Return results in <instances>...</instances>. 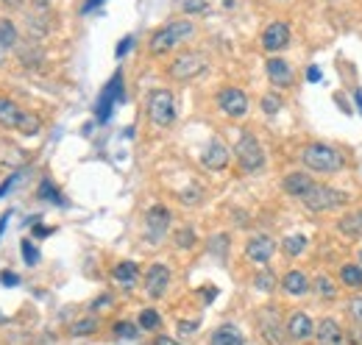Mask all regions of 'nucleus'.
<instances>
[{"label": "nucleus", "mask_w": 362, "mask_h": 345, "mask_svg": "<svg viewBox=\"0 0 362 345\" xmlns=\"http://www.w3.org/2000/svg\"><path fill=\"white\" fill-rule=\"evenodd\" d=\"M196 37V23L190 17H181V20H170L167 26H162L150 42H148V53L150 56H164L170 51H175L178 45H184L187 39Z\"/></svg>", "instance_id": "1"}, {"label": "nucleus", "mask_w": 362, "mask_h": 345, "mask_svg": "<svg viewBox=\"0 0 362 345\" xmlns=\"http://www.w3.org/2000/svg\"><path fill=\"white\" fill-rule=\"evenodd\" d=\"M301 164L312 172H337L343 170L345 164V156L334 148V145H326V142H309L304 150H301Z\"/></svg>", "instance_id": "2"}, {"label": "nucleus", "mask_w": 362, "mask_h": 345, "mask_svg": "<svg viewBox=\"0 0 362 345\" xmlns=\"http://www.w3.org/2000/svg\"><path fill=\"white\" fill-rule=\"evenodd\" d=\"M301 204H304V209L320 215V212H334V209L345 206V204H348V195L340 193V190H334V187H329V184H315V182H312V187L301 195Z\"/></svg>", "instance_id": "3"}, {"label": "nucleus", "mask_w": 362, "mask_h": 345, "mask_svg": "<svg viewBox=\"0 0 362 345\" xmlns=\"http://www.w3.org/2000/svg\"><path fill=\"white\" fill-rule=\"evenodd\" d=\"M145 109H148V120H150L153 125H159V128L173 125L175 117H178L175 98H173L170 89H153V92L148 95V106H145Z\"/></svg>", "instance_id": "4"}, {"label": "nucleus", "mask_w": 362, "mask_h": 345, "mask_svg": "<svg viewBox=\"0 0 362 345\" xmlns=\"http://www.w3.org/2000/svg\"><path fill=\"white\" fill-rule=\"evenodd\" d=\"M234 159H237V164H240L243 172H257V170H262V164H265V150H262L259 139H257L251 131H243V134H240V139H237V145H234Z\"/></svg>", "instance_id": "5"}, {"label": "nucleus", "mask_w": 362, "mask_h": 345, "mask_svg": "<svg viewBox=\"0 0 362 345\" xmlns=\"http://www.w3.org/2000/svg\"><path fill=\"white\" fill-rule=\"evenodd\" d=\"M207 67H209V59H207L204 53L187 51V53H178V56L170 62L167 76H170L173 81H193V78H198Z\"/></svg>", "instance_id": "6"}, {"label": "nucleus", "mask_w": 362, "mask_h": 345, "mask_svg": "<svg viewBox=\"0 0 362 345\" xmlns=\"http://www.w3.org/2000/svg\"><path fill=\"white\" fill-rule=\"evenodd\" d=\"M123 98H126V92H123V73H114L112 81L103 87L98 103H95V117H98V123H106V120L112 117L114 106H117Z\"/></svg>", "instance_id": "7"}, {"label": "nucleus", "mask_w": 362, "mask_h": 345, "mask_svg": "<svg viewBox=\"0 0 362 345\" xmlns=\"http://www.w3.org/2000/svg\"><path fill=\"white\" fill-rule=\"evenodd\" d=\"M218 106H221V112L226 117L240 120V117L248 114V95L243 89H237V87H223L218 92Z\"/></svg>", "instance_id": "8"}, {"label": "nucleus", "mask_w": 362, "mask_h": 345, "mask_svg": "<svg viewBox=\"0 0 362 345\" xmlns=\"http://www.w3.org/2000/svg\"><path fill=\"white\" fill-rule=\"evenodd\" d=\"M257 323H259V331H262V337L268 339V345H284V326H282L279 312H276L273 306L259 309Z\"/></svg>", "instance_id": "9"}, {"label": "nucleus", "mask_w": 362, "mask_h": 345, "mask_svg": "<svg viewBox=\"0 0 362 345\" xmlns=\"http://www.w3.org/2000/svg\"><path fill=\"white\" fill-rule=\"evenodd\" d=\"M290 45V26L284 20H273L265 31H262V51L265 53H279Z\"/></svg>", "instance_id": "10"}, {"label": "nucleus", "mask_w": 362, "mask_h": 345, "mask_svg": "<svg viewBox=\"0 0 362 345\" xmlns=\"http://www.w3.org/2000/svg\"><path fill=\"white\" fill-rule=\"evenodd\" d=\"M167 287H170V267L162 265V262L150 265L148 273H145V292H148V298H162L167 292Z\"/></svg>", "instance_id": "11"}, {"label": "nucleus", "mask_w": 362, "mask_h": 345, "mask_svg": "<svg viewBox=\"0 0 362 345\" xmlns=\"http://www.w3.org/2000/svg\"><path fill=\"white\" fill-rule=\"evenodd\" d=\"M229 159H232V153H229V148H226L221 139H209V145H207L204 153H201V164H204L207 170H212V172L226 170V167H229Z\"/></svg>", "instance_id": "12"}, {"label": "nucleus", "mask_w": 362, "mask_h": 345, "mask_svg": "<svg viewBox=\"0 0 362 345\" xmlns=\"http://www.w3.org/2000/svg\"><path fill=\"white\" fill-rule=\"evenodd\" d=\"M273 254H276V242L268 234H257L245 242V256L257 265H268L273 259Z\"/></svg>", "instance_id": "13"}, {"label": "nucleus", "mask_w": 362, "mask_h": 345, "mask_svg": "<svg viewBox=\"0 0 362 345\" xmlns=\"http://www.w3.org/2000/svg\"><path fill=\"white\" fill-rule=\"evenodd\" d=\"M265 73H268L270 84H273V87H279V89H287V87H293V81H295L293 67H290L284 59H279V56H270V59H268Z\"/></svg>", "instance_id": "14"}, {"label": "nucleus", "mask_w": 362, "mask_h": 345, "mask_svg": "<svg viewBox=\"0 0 362 345\" xmlns=\"http://www.w3.org/2000/svg\"><path fill=\"white\" fill-rule=\"evenodd\" d=\"M287 337L295 339V342H304L309 337H315V323L307 312H293L287 317Z\"/></svg>", "instance_id": "15"}, {"label": "nucleus", "mask_w": 362, "mask_h": 345, "mask_svg": "<svg viewBox=\"0 0 362 345\" xmlns=\"http://www.w3.org/2000/svg\"><path fill=\"white\" fill-rule=\"evenodd\" d=\"M315 339H318V345H343V328H340V323L331 320V317H323L315 326Z\"/></svg>", "instance_id": "16"}, {"label": "nucleus", "mask_w": 362, "mask_h": 345, "mask_svg": "<svg viewBox=\"0 0 362 345\" xmlns=\"http://www.w3.org/2000/svg\"><path fill=\"white\" fill-rule=\"evenodd\" d=\"M145 223H148V231L153 240L164 237V231L170 229V212L164 206H150L148 215H145Z\"/></svg>", "instance_id": "17"}, {"label": "nucleus", "mask_w": 362, "mask_h": 345, "mask_svg": "<svg viewBox=\"0 0 362 345\" xmlns=\"http://www.w3.org/2000/svg\"><path fill=\"white\" fill-rule=\"evenodd\" d=\"M282 290H284L287 295H293V298H301V295H307V292L312 290V281L307 278V273L290 270V273H284V278H282Z\"/></svg>", "instance_id": "18"}, {"label": "nucleus", "mask_w": 362, "mask_h": 345, "mask_svg": "<svg viewBox=\"0 0 362 345\" xmlns=\"http://www.w3.org/2000/svg\"><path fill=\"white\" fill-rule=\"evenodd\" d=\"M23 112L12 98H0V128H9V131H17L20 120H23Z\"/></svg>", "instance_id": "19"}, {"label": "nucleus", "mask_w": 362, "mask_h": 345, "mask_svg": "<svg viewBox=\"0 0 362 345\" xmlns=\"http://www.w3.org/2000/svg\"><path fill=\"white\" fill-rule=\"evenodd\" d=\"M209 345H245V337H243V331H240L237 326L223 323V326H218V328L212 331Z\"/></svg>", "instance_id": "20"}, {"label": "nucleus", "mask_w": 362, "mask_h": 345, "mask_svg": "<svg viewBox=\"0 0 362 345\" xmlns=\"http://www.w3.org/2000/svg\"><path fill=\"white\" fill-rule=\"evenodd\" d=\"M17 28L12 20H0V64H6L9 53L17 48Z\"/></svg>", "instance_id": "21"}, {"label": "nucleus", "mask_w": 362, "mask_h": 345, "mask_svg": "<svg viewBox=\"0 0 362 345\" xmlns=\"http://www.w3.org/2000/svg\"><path fill=\"white\" fill-rule=\"evenodd\" d=\"M337 229H340L343 237H348V240H359V237H362V209H356V212H345V215L337 220Z\"/></svg>", "instance_id": "22"}, {"label": "nucleus", "mask_w": 362, "mask_h": 345, "mask_svg": "<svg viewBox=\"0 0 362 345\" xmlns=\"http://www.w3.org/2000/svg\"><path fill=\"white\" fill-rule=\"evenodd\" d=\"M112 278H114L123 290H131V287L137 284V278H139V267H137L134 262H117L114 270H112Z\"/></svg>", "instance_id": "23"}, {"label": "nucleus", "mask_w": 362, "mask_h": 345, "mask_svg": "<svg viewBox=\"0 0 362 345\" xmlns=\"http://www.w3.org/2000/svg\"><path fill=\"white\" fill-rule=\"evenodd\" d=\"M309 187H312V179L307 176V172H290V176H284V182H282V190L293 198H301Z\"/></svg>", "instance_id": "24"}, {"label": "nucleus", "mask_w": 362, "mask_h": 345, "mask_svg": "<svg viewBox=\"0 0 362 345\" xmlns=\"http://www.w3.org/2000/svg\"><path fill=\"white\" fill-rule=\"evenodd\" d=\"M340 281H343L348 290H362V265L345 262V265L340 267Z\"/></svg>", "instance_id": "25"}, {"label": "nucleus", "mask_w": 362, "mask_h": 345, "mask_svg": "<svg viewBox=\"0 0 362 345\" xmlns=\"http://www.w3.org/2000/svg\"><path fill=\"white\" fill-rule=\"evenodd\" d=\"M307 245H309V242H307V237H304V234H290V237H284V242H282L284 254H287V256H293V259H295V256H301V254L307 251Z\"/></svg>", "instance_id": "26"}, {"label": "nucleus", "mask_w": 362, "mask_h": 345, "mask_svg": "<svg viewBox=\"0 0 362 345\" xmlns=\"http://www.w3.org/2000/svg\"><path fill=\"white\" fill-rule=\"evenodd\" d=\"M17 131L26 134V136H37V134L42 131V120H40L34 112H23V120H20Z\"/></svg>", "instance_id": "27"}, {"label": "nucleus", "mask_w": 362, "mask_h": 345, "mask_svg": "<svg viewBox=\"0 0 362 345\" xmlns=\"http://www.w3.org/2000/svg\"><path fill=\"white\" fill-rule=\"evenodd\" d=\"M254 290H259V292H273L276 290V276L270 273V267H262L254 276Z\"/></svg>", "instance_id": "28"}, {"label": "nucleus", "mask_w": 362, "mask_h": 345, "mask_svg": "<svg viewBox=\"0 0 362 345\" xmlns=\"http://www.w3.org/2000/svg\"><path fill=\"white\" fill-rule=\"evenodd\" d=\"M37 195H40V201H48V204H64V198L59 195V190L51 184V179H42V184H40V190H37Z\"/></svg>", "instance_id": "29"}, {"label": "nucleus", "mask_w": 362, "mask_h": 345, "mask_svg": "<svg viewBox=\"0 0 362 345\" xmlns=\"http://www.w3.org/2000/svg\"><path fill=\"white\" fill-rule=\"evenodd\" d=\"M312 287H315V292H318L320 298H334V295H337V287H334V281H331L329 276H318Z\"/></svg>", "instance_id": "30"}, {"label": "nucleus", "mask_w": 362, "mask_h": 345, "mask_svg": "<svg viewBox=\"0 0 362 345\" xmlns=\"http://www.w3.org/2000/svg\"><path fill=\"white\" fill-rule=\"evenodd\" d=\"M139 326H142L145 331H156V328L162 326L159 312H156V309H142V312H139Z\"/></svg>", "instance_id": "31"}, {"label": "nucleus", "mask_w": 362, "mask_h": 345, "mask_svg": "<svg viewBox=\"0 0 362 345\" xmlns=\"http://www.w3.org/2000/svg\"><path fill=\"white\" fill-rule=\"evenodd\" d=\"M95 328H98V320H95V317H84V320L73 323V328H70V331H73L76 337H87V334H92Z\"/></svg>", "instance_id": "32"}, {"label": "nucleus", "mask_w": 362, "mask_h": 345, "mask_svg": "<svg viewBox=\"0 0 362 345\" xmlns=\"http://www.w3.org/2000/svg\"><path fill=\"white\" fill-rule=\"evenodd\" d=\"M20 245H23V259H26V265H28V267L37 265V262H40V251H37V245H34L31 240H23Z\"/></svg>", "instance_id": "33"}, {"label": "nucleus", "mask_w": 362, "mask_h": 345, "mask_svg": "<svg viewBox=\"0 0 362 345\" xmlns=\"http://www.w3.org/2000/svg\"><path fill=\"white\" fill-rule=\"evenodd\" d=\"M114 334L123 337V339H137V337H139V334H137V326H134V323H126V320L114 323Z\"/></svg>", "instance_id": "34"}, {"label": "nucleus", "mask_w": 362, "mask_h": 345, "mask_svg": "<svg viewBox=\"0 0 362 345\" xmlns=\"http://www.w3.org/2000/svg\"><path fill=\"white\" fill-rule=\"evenodd\" d=\"M178 6L187 15H201V12H207V0H178Z\"/></svg>", "instance_id": "35"}, {"label": "nucleus", "mask_w": 362, "mask_h": 345, "mask_svg": "<svg viewBox=\"0 0 362 345\" xmlns=\"http://www.w3.org/2000/svg\"><path fill=\"white\" fill-rule=\"evenodd\" d=\"M175 245H178V248H193V245H196V231H193V229H181V231L175 234Z\"/></svg>", "instance_id": "36"}, {"label": "nucleus", "mask_w": 362, "mask_h": 345, "mask_svg": "<svg viewBox=\"0 0 362 345\" xmlns=\"http://www.w3.org/2000/svg\"><path fill=\"white\" fill-rule=\"evenodd\" d=\"M279 109H282V98H279V95L270 92V95L262 98V112H265V114H276Z\"/></svg>", "instance_id": "37"}, {"label": "nucleus", "mask_w": 362, "mask_h": 345, "mask_svg": "<svg viewBox=\"0 0 362 345\" xmlns=\"http://www.w3.org/2000/svg\"><path fill=\"white\" fill-rule=\"evenodd\" d=\"M348 315H351V320H356L362 326V295H356V298L348 301Z\"/></svg>", "instance_id": "38"}, {"label": "nucleus", "mask_w": 362, "mask_h": 345, "mask_svg": "<svg viewBox=\"0 0 362 345\" xmlns=\"http://www.w3.org/2000/svg\"><path fill=\"white\" fill-rule=\"evenodd\" d=\"M20 179H23V172H12V176L3 182V184H0V198H3V195H9L17 184H20Z\"/></svg>", "instance_id": "39"}, {"label": "nucleus", "mask_w": 362, "mask_h": 345, "mask_svg": "<svg viewBox=\"0 0 362 345\" xmlns=\"http://www.w3.org/2000/svg\"><path fill=\"white\" fill-rule=\"evenodd\" d=\"M0 284H3V287H17V284H20V276L12 273V270H3V273H0Z\"/></svg>", "instance_id": "40"}, {"label": "nucleus", "mask_w": 362, "mask_h": 345, "mask_svg": "<svg viewBox=\"0 0 362 345\" xmlns=\"http://www.w3.org/2000/svg\"><path fill=\"white\" fill-rule=\"evenodd\" d=\"M131 45H134V37H126V39H123V42L117 45V51H114V56H117V59H123V56H126V53L131 51Z\"/></svg>", "instance_id": "41"}, {"label": "nucleus", "mask_w": 362, "mask_h": 345, "mask_svg": "<svg viewBox=\"0 0 362 345\" xmlns=\"http://www.w3.org/2000/svg\"><path fill=\"white\" fill-rule=\"evenodd\" d=\"M198 328V320H193V323H178V331L181 334H190V331H196Z\"/></svg>", "instance_id": "42"}, {"label": "nucleus", "mask_w": 362, "mask_h": 345, "mask_svg": "<svg viewBox=\"0 0 362 345\" xmlns=\"http://www.w3.org/2000/svg\"><path fill=\"white\" fill-rule=\"evenodd\" d=\"M307 78H309L312 84H318V81H320V70H318V67H309V70H307Z\"/></svg>", "instance_id": "43"}, {"label": "nucleus", "mask_w": 362, "mask_h": 345, "mask_svg": "<svg viewBox=\"0 0 362 345\" xmlns=\"http://www.w3.org/2000/svg\"><path fill=\"white\" fill-rule=\"evenodd\" d=\"M153 345H181V342H175L173 337H156V339H153Z\"/></svg>", "instance_id": "44"}, {"label": "nucleus", "mask_w": 362, "mask_h": 345, "mask_svg": "<svg viewBox=\"0 0 362 345\" xmlns=\"http://www.w3.org/2000/svg\"><path fill=\"white\" fill-rule=\"evenodd\" d=\"M12 220V209L9 212H3V218H0V237H3V231H6V223Z\"/></svg>", "instance_id": "45"}, {"label": "nucleus", "mask_w": 362, "mask_h": 345, "mask_svg": "<svg viewBox=\"0 0 362 345\" xmlns=\"http://www.w3.org/2000/svg\"><path fill=\"white\" fill-rule=\"evenodd\" d=\"M51 229H42V226H34V237H48Z\"/></svg>", "instance_id": "46"}, {"label": "nucleus", "mask_w": 362, "mask_h": 345, "mask_svg": "<svg viewBox=\"0 0 362 345\" xmlns=\"http://www.w3.org/2000/svg\"><path fill=\"white\" fill-rule=\"evenodd\" d=\"M98 3H103V0H89V3H87V6H84V12H92V9H95V6H98Z\"/></svg>", "instance_id": "47"}, {"label": "nucleus", "mask_w": 362, "mask_h": 345, "mask_svg": "<svg viewBox=\"0 0 362 345\" xmlns=\"http://www.w3.org/2000/svg\"><path fill=\"white\" fill-rule=\"evenodd\" d=\"M354 98H356V103H359V112H362V92L356 89V92H354Z\"/></svg>", "instance_id": "48"}, {"label": "nucleus", "mask_w": 362, "mask_h": 345, "mask_svg": "<svg viewBox=\"0 0 362 345\" xmlns=\"http://www.w3.org/2000/svg\"><path fill=\"white\" fill-rule=\"evenodd\" d=\"M3 3H6V6H17V3H20V0H3Z\"/></svg>", "instance_id": "49"}, {"label": "nucleus", "mask_w": 362, "mask_h": 345, "mask_svg": "<svg viewBox=\"0 0 362 345\" xmlns=\"http://www.w3.org/2000/svg\"><path fill=\"white\" fill-rule=\"evenodd\" d=\"M359 265H362V248H359Z\"/></svg>", "instance_id": "50"}]
</instances>
